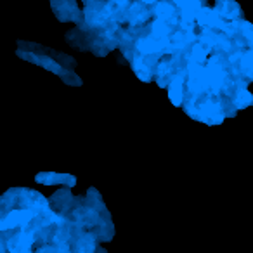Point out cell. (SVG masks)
Listing matches in <instances>:
<instances>
[{"label": "cell", "mask_w": 253, "mask_h": 253, "mask_svg": "<svg viewBox=\"0 0 253 253\" xmlns=\"http://www.w3.org/2000/svg\"><path fill=\"white\" fill-rule=\"evenodd\" d=\"M126 18L132 25H139V23H144L149 18V11L142 4H134L130 7V12L126 14Z\"/></svg>", "instance_id": "8"}, {"label": "cell", "mask_w": 253, "mask_h": 253, "mask_svg": "<svg viewBox=\"0 0 253 253\" xmlns=\"http://www.w3.org/2000/svg\"><path fill=\"white\" fill-rule=\"evenodd\" d=\"M184 80L186 78L182 73H175L169 84V97L175 106L184 104Z\"/></svg>", "instance_id": "6"}, {"label": "cell", "mask_w": 253, "mask_h": 253, "mask_svg": "<svg viewBox=\"0 0 253 253\" xmlns=\"http://www.w3.org/2000/svg\"><path fill=\"white\" fill-rule=\"evenodd\" d=\"M175 68H173V61L170 59H162L156 63V70H155V77L156 82H158L160 87H169L170 80L175 75Z\"/></svg>", "instance_id": "5"}, {"label": "cell", "mask_w": 253, "mask_h": 253, "mask_svg": "<svg viewBox=\"0 0 253 253\" xmlns=\"http://www.w3.org/2000/svg\"><path fill=\"white\" fill-rule=\"evenodd\" d=\"M0 253H9L7 252V245H5V238L4 234L0 232Z\"/></svg>", "instance_id": "11"}, {"label": "cell", "mask_w": 253, "mask_h": 253, "mask_svg": "<svg viewBox=\"0 0 253 253\" xmlns=\"http://www.w3.org/2000/svg\"><path fill=\"white\" fill-rule=\"evenodd\" d=\"M75 201H77V198H75L66 187V189H59L57 193H54L49 200V205L56 213L64 215L71 207H73Z\"/></svg>", "instance_id": "3"}, {"label": "cell", "mask_w": 253, "mask_h": 253, "mask_svg": "<svg viewBox=\"0 0 253 253\" xmlns=\"http://www.w3.org/2000/svg\"><path fill=\"white\" fill-rule=\"evenodd\" d=\"M155 12L160 19H163V21H169V19L172 21V19H175V7L170 5L169 2H160V4L156 5Z\"/></svg>", "instance_id": "10"}, {"label": "cell", "mask_w": 253, "mask_h": 253, "mask_svg": "<svg viewBox=\"0 0 253 253\" xmlns=\"http://www.w3.org/2000/svg\"><path fill=\"white\" fill-rule=\"evenodd\" d=\"M94 253H108V252H106V250H102V248H99V246H97V250H95Z\"/></svg>", "instance_id": "13"}, {"label": "cell", "mask_w": 253, "mask_h": 253, "mask_svg": "<svg viewBox=\"0 0 253 253\" xmlns=\"http://www.w3.org/2000/svg\"><path fill=\"white\" fill-rule=\"evenodd\" d=\"M208 57V49L203 45V43H194L191 47V52H189V61L193 63H198V64H203Z\"/></svg>", "instance_id": "9"}, {"label": "cell", "mask_w": 253, "mask_h": 253, "mask_svg": "<svg viewBox=\"0 0 253 253\" xmlns=\"http://www.w3.org/2000/svg\"><path fill=\"white\" fill-rule=\"evenodd\" d=\"M130 61H132V68H134L135 75H137L142 82L153 80V63L149 61V56H141V54L135 52Z\"/></svg>", "instance_id": "4"}, {"label": "cell", "mask_w": 253, "mask_h": 253, "mask_svg": "<svg viewBox=\"0 0 253 253\" xmlns=\"http://www.w3.org/2000/svg\"><path fill=\"white\" fill-rule=\"evenodd\" d=\"M39 184H45V186H64V187H73L77 184V177L70 175V173H56V172H42L35 177Z\"/></svg>", "instance_id": "2"}, {"label": "cell", "mask_w": 253, "mask_h": 253, "mask_svg": "<svg viewBox=\"0 0 253 253\" xmlns=\"http://www.w3.org/2000/svg\"><path fill=\"white\" fill-rule=\"evenodd\" d=\"M141 2H142V4H155L156 0H141Z\"/></svg>", "instance_id": "12"}, {"label": "cell", "mask_w": 253, "mask_h": 253, "mask_svg": "<svg viewBox=\"0 0 253 253\" xmlns=\"http://www.w3.org/2000/svg\"><path fill=\"white\" fill-rule=\"evenodd\" d=\"M215 11H217V14L220 16V18H227L234 21L239 14V5H236L232 0H224L220 5H217Z\"/></svg>", "instance_id": "7"}, {"label": "cell", "mask_w": 253, "mask_h": 253, "mask_svg": "<svg viewBox=\"0 0 253 253\" xmlns=\"http://www.w3.org/2000/svg\"><path fill=\"white\" fill-rule=\"evenodd\" d=\"M52 9L61 21H75L82 19V12L78 11L73 0H52Z\"/></svg>", "instance_id": "1"}]
</instances>
